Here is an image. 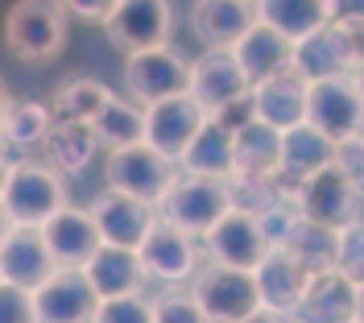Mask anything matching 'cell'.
<instances>
[{
	"label": "cell",
	"instance_id": "33",
	"mask_svg": "<svg viewBox=\"0 0 364 323\" xmlns=\"http://www.w3.org/2000/svg\"><path fill=\"white\" fill-rule=\"evenodd\" d=\"M50 120H54V112L46 104H38V100H13L4 120H0V137L9 145H21V149L25 145H42Z\"/></svg>",
	"mask_w": 364,
	"mask_h": 323
},
{
	"label": "cell",
	"instance_id": "44",
	"mask_svg": "<svg viewBox=\"0 0 364 323\" xmlns=\"http://www.w3.org/2000/svg\"><path fill=\"white\" fill-rule=\"evenodd\" d=\"M352 79H356V92H360V100H364V58L352 67Z\"/></svg>",
	"mask_w": 364,
	"mask_h": 323
},
{
	"label": "cell",
	"instance_id": "3",
	"mask_svg": "<svg viewBox=\"0 0 364 323\" xmlns=\"http://www.w3.org/2000/svg\"><path fill=\"white\" fill-rule=\"evenodd\" d=\"M228 208H232L228 179H211V174H174L166 195L154 203L161 220H170L174 228L191 232V236H203Z\"/></svg>",
	"mask_w": 364,
	"mask_h": 323
},
{
	"label": "cell",
	"instance_id": "25",
	"mask_svg": "<svg viewBox=\"0 0 364 323\" xmlns=\"http://www.w3.org/2000/svg\"><path fill=\"white\" fill-rule=\"evenodd\" d=\"M336 154V141L327 133H318L311 120H298L290 129H282V158H277V174L286 183H298L306 174L323 170Z\"/></svg>",
	"mask_w": 364,
	"mask_h": 323
},
{
	"label": "cell",
	"instance_id": "12",
	"mask_svg": "<svg viewBox=\"0 0 364 323\" xmlns=\"http://www.w3.org/2000/svg\"><path fill=\"white\" fill-rule=\"evenodd\" d=\"M124 83H129V95H133L136 104H154V100L186 92V83H191V63H186L174 46L161 42V46L129 54V63H124Z\"/></svg>",
	"mask_w": 364,
	"mask_h": 323
},
{
	"label": "cell",
	"instance_id": "15",
	"mask_svg": "<svg viewBox=\"0 0 364 323\" xmlns=\"http://www.w3.org/2000/svg\"><path fill=\"white\" fill-rule=\"evenodd\" d=\"M203 108L191 100L186 92L178 95H166V100H154L149 108H145V141L166 154V158H182V149L191 145V137L199 133V125H203Z\"/></svg>",
	"mask_w": 364,
	"mask_h": 323
},
{
	"label": "cell",
	"instance_id": "43",
	"mask_svg": "<svg viewBox=\"0 0 364 323\" xmlns=\"http://www.w3.org/2000/svg\"><path fill=\"white\" fill-rule=\"evenodd\" d=\"M356 323H364V282H356Z\"/></svg>",
	"mask_w": 364,
	"mask_h": 323
},
{
	"label": "cell",
	"instance_id": "9",
	"mask_svg": "<svg viewBox=\"0 0 364 323\" xmlns=\"http://www.w3.org/2000/svg\"><path fill=\"white\" fill-rule=\"evenodd\" d=\"M306 120L331 141L352 137L364 129V100L352 75H327L306 83Z\"/></svg>",
	"mask_w": 364,
	"mask_h": 323
},
{
	"label": "cell",
	"instance_id": "13",
	"mask_svg": "<svg viewBox=\"0 0 364 323\" xmlns=\"http://www.w3.org/2000/svg\"><path fill=\"white\" fill-rule=\"evenodd\" d=\"M207 240V257L211 261H224V265H240V270H252L265 249H269V240H265V232H261V220L245 208H228L211 228L203 232Z\"/></svg>",
	"mask_w": 364,
	"mask_h": 323
},
{
	"label": "cell",
	"instance_id": "19",
	"mask_svg": "<svg viewBox=\"0 0 364 323\" xmlns=\"http://www.w3.org/2000/svg\"><path fill=\"white\" fill-rule=\"evenodd\" d=\"M290 50H294V42L286 38V33H277L273 25L265 21H252L232 46H228V54L236 58V67L245 70V79L252 83H261V79H269V75H277V70L290 67Z\"/></svg>",
	"mask_w": 364,
	"mask_h": 323
},
{
	"label": "cell",
	"instance_id": "2",
	"mask_svg": "<svg viewBox=\"0 0 364 323\" xmlns=\"http://www.w3.org/2000/svg\"><path fill=\"white\" fill-rule=\"evenodd\" d=\"M191 282H195L191 295L199 302L203 319H211V323H249L252 311L261 307L252 270L224 265V261H203Z\"/></svg>",
	"mask_w": 364,
	"mask_h": 323
},
{
	"label": "cell",
	"instance_id": "20",
	"mask_svg": "<svg viewBox=\"0 0 364 323\" xmlns=\"http://www.w3.org/2000/svg\"><path fill=\"white\" fill-rule=\"evenodd\" d=\"M42 236H46V249L54 257V265H83L95 249H100V228L91 220V208H63L54 211L50 220L42 224Z\"/></svg>",
	"mask_w": 364,
	"mask_h": 323
},
{
	"label": "cell",
	"instance_id": "7",
	"mask_svg": "<svg viewBox=\"0 0 364 323\" xmlns=\"http://www.w3.org/2000/svg\"><path fill=\"white\" fill-rule=\"evenodd\" d=\"M136 257H141V265H145V277H158V282H166V286H182V282H191L195 270L203 265L199 240H195L191 232L174 228V224L161 220V216L149 224V232L141 236Z\"/></svg>",
	"mask_w": 364,
	"mask_h": 323
},
{
	"label": "cell",
	"instance_id": "36",
	"mask_svg": "<svg viewBox=\"0 0 364 323\" xmlns=\"http://www.w3.org/2000/svg\"><path fill=\"white\" fill-rule=\"evenodd\" d=\"M154 323H203V311H199L195 295L166 290L154 299Z\"/></svg>",
	"mask_w": 364,
	"mask_h": 323
},
{
	"label": "cell",
	"instance_id": "10",
	"mask_svg": "<svg viewBox=\"0 0 364 323\" xmlns=\"http://www.w3.org/2000/svg\"><path fill=\"white\" fill-rule=\"evenodd\" d=\"M100 295L83 265H54V274L33 286V319L42 323H87L95 319Z\"/></svg>",
	"mask_w": 364,
	"mask_h": 323
},
{
	"label": "cell",
	"instance_id": "45",
	"mask_svg": "<svg viewBox=\"0 0 364 323\" xmlns=\"http://www.w3.org/2000/svg\"><path fill=\"white\" fill-rule=\"evenodd\" d=\"M9 228H13V216H9V211H4V203H0V240H4V236H9Z\"/></svg>",
	"mask_w": 364,
	"mask_h": 323
},
{
	"label": "cell",
	"instance_id": "28",
	"mask_svg": "<svg viewBox=\"0 0 364 323\" xmlns=\"http://www.w3.org/2000/svg\"><path fill=\"white\" fill-rule=\"evenodd\" d=\"M277 158H282V129L265 125L261 116L249 120L240 133H232V162L240 174H277Z\"/></svg>",
	"mask_w": 364,
	"mask_h": 323
},
{
	"label": "cell",
	"instance_id": "38",
	"mask_svg": "<svg viewBox=\"0 0 364 323\" xmlns=\"http://www.w3.org/2000/svg\"><path fill=\"white\" fill-rule=\"evenodd\" d=\"M211 120L224 129V133H240L249 120H257V104H252V88L249 92H240V95H232L228 104H220V108H211Z\"/></svg>",
	"mask_w": 364,
	"mask_h": 323
},
{
	"label": "cell",
	"instance_id": "5",
	"mask_svg": "<svg viewBox=\"0 0 364 323\" xmlns=\"http://www.w3.org/2000/svg\"><path fill=\"white\" fill-rule=\"evenodd\" d=\"M0 203L13 216V224H46L67 203L63 174L46 162H13L4 191H0Z\"/></svg>",
	"mask_w": 364,
	"mask_h": 323
},
{
	"label": "cell",
	"instance_id": "4",
	"mask_svg": "<svg viewBox=\"0 0 364 323\" xmlns=\"http://www.w3.org/2000/svg\"><path fill=\"white\" fill-rule=\"evenodd\" d=\"M364 58V25L327 21L315 33L298 38L290 50V70H298L306 83L327 75H352V67Z\"/></svg>",
	"mask_w": 364,
	"mask_h": 323
},
{
	"label": "cell",
	"instance_id": "34",
	"mask_svg": "<svg viewBox=\"0 0 364 323\" xmlns=\"http://www.w3.org/2000/svg\"><path fill=\"white\" fill-rule=\"evenodd\" d=\"M95 319L100 323H154V299H145L141 290L116 295V299H100Z\"/></svg>",
	"mask_w": 364,
	"mask_h": 323
},
{
	"label": "cell",
	"instance_id": "24",
	"mask_svg": "<svg viewBox=\"0 0 364 323\" xmlns=\"http://www.w3.org/2000/svg\"><path fill=\"white\" fill-rule=\"evenodd\" d=\"M252 104L257 116L273 129H290L298 120H306V79L298 70H277L269 79L252 83Z\"/></svg>",
	"mask_w": 364,
	"mask_h": 323
},
{
	"label": "cell",
	"instance_id": "37",
	"mask_svg": "<svg viewBox=\"0 0 364 323\" xmlns=\"http://www.w3.org/2000/svg\"><path fill=\"white\" fill-rule=\"evenodd\" d=\"M33 319V290L0 277V323H25Z\"/></svg>",
	"mask_w": 364,
	"mask_h": 323
},
{
	"label": "cell",
	"instance_id": "30",
	"mask_svg": "<svg viewBox=\"0 0 364 323\" xmlns=\"http://www.w3.org/2000/svg\"><path fill=\"white\" fill-rule=\"evenodd\" d=\"M290 253L315 274V270H327V265H336V245H340V228H331V224H318V220H306V216H298L290 232H286V240H282Z\"/></svg>",
	"mask_w": 364,
	"mask_h": 323
},
{
	"label": "cell",
	"instance_id": "26",
	"mask_svg": "<svg viewBox=\"0 0 364 323\" xmlns=\"http://www.w3.org/2000/svg\"><path fill=\"white\" fill-rule=\"evenodd\" d=\"M252 21H257L252 0H195L191 9V25L207 42V50H228Z\"/></svg>",
	"mask_w": 364,
	"mask_h": 323
},
{
	"label": "cell",
	"instance_id": "27",
	"mask_svg": "<svg viewBox=\"0 0 364 323\" xmlns=\"http://www.w3.org/2000/svg\"><path fill=\"white\" fill-rule=\"evenodd\" d=\"M182 174H211V179H232L236 162H232V133H224L211 116H203L199 133L182 149Z\"/></svg>",
	"mask_w": 364,
	"mask_h": 323
},
{
	"label": "cell",
	"instance_id": "46",
	"mask_svg": "<svg viewBox=\"0 0 364 323\" xmlns=\"http://www.w3.org/2000/svg\"><path fill=\"white\" fill-rule=\"evenodd\" d=\"M9 104H13V100H9V92H4V83H0V120H4V112H9Z\"/></svg>",
	"mask_w": 364,
	"mask_h": 323
},
{
	"label": "cell",
	"instance_id": "35",
	"mask_svg": "<svg viewBox=\"0 0 364 323\" xmlns=\"http://www.w3.org/2000/svg\"><path fill=\"white\" fill-rule=\"evenodd\" d=\"M336 270H343L352 282H364V220H360V216H356L352 224H343V228H340Z\"/></svg>",
	"mask_w": 364,
	"mask_h": 323
},
{
	"label": "cell",
	"instance_id": "22",
	"mask_svg": "<svg viewBox=\"0 0 364 323\" xmlns=\"http://www.w3.org/2000/svg\"><path fill=\"white\" fill-rule=\"evenodd\" d=\"M83 274H87L100 299H116V295H129V290L145 286V265H141L136 249L112 245V240H100V249L83 261Z\"/></svg>",
	"mask_w": 364,
	"mask_h": 323
},
{
	"label": "cell",
	"instance_id": "17",
	"mask_svg": "<svg viewBox=\"0 0 364 323\" xmlns=\"http://www.w3.org/2000/svg\"><path fill=\"white\" fill-rule=\"evenodd\" d=\"M50 274H54V257L46 249L42 224H13L9 236L0 240V277L33 290Z\"/></svg>",
	"mask_w": 364,
	"mask_h": 323
},
{
	"label": "cell",
	"instance_id": "6",
	"mask_svg": "<svg viewBox=\"0 0 364 323\" xmlns=\"http://www.w3.org/2000/svg\"><path fill=\"white\" fill-rule=\"evenodd\" d=\"M174 158L158 154L149 141H133V145H120V149H108V162H104V183L112 191H124L133 199H145V203H158L166 195V186L174 183Z\"/></svg>",
	"mask_w": 364,
	"mask_h": 323
},
{
	"label": "cell",
	"instance_id": "31",
	"mask_svg": "<svg viewBox=\"0 0 364 323\" xmlns=\"http://www.w3.org/2000/svg\"><path fill=\"white\" fill-rule=\"evenodd\" d=\"M91 129H95L100 145H108V149H120V145L145 141V108L133 104V100L112 95L100 112L91 116Z\"/></svg>",
	"mask_w": 364,
	"mask_h": 323
},
{
	"label": "cell",
	"instance_id": "8",
	"mask_svg": "<svg viewBox=\"0 0 364 323\" xmlns=\"http://www.w3.org/2000/svg\"><path fill=\"white\" fill-rule=\"evenodd\" d=\"M294 186H298L294 191L298 216H306V220L343 228V224H352L360 216V191L336 162H327L323 170L306 174V179H298Z\"/></svg>",
	"mask_w": 364,
	"mask_h": 323
},
{
	"label": "cell",
	"instance_id": "32",
	"mask_svg": "<svg viewBox=\"0 0 364 323\" xmlns=\"http://www.w3.org/2000/svg\"><path fill=\"white\" fill-rule=\"evenodd\" d=\"M112 100V92L100 83V79H67L63 88H54L50 95V112L54 116H67V120H91L104 104Z\"/></svg>",
	"mask_w": 364,
	"mask_h": 323
},
{
	"label": "cell",
	"instance_id": "1",
	"mask_svg": "<svg viewBox=\"0 0 364 323\" xmlns=\"http://www.w3.org/2000/svg\"><path fill=\"white\" fill-rule=\"evenodd\" d=\"M67 9L58 0H17L4 17V46L21 63H50L67 46Z\"/></svg>",
	"mask_w": 364,
	"mask_h": 323
},
{
	"label": "cell",
	"instance_id": "41",
	"mask_svg": "<svg viewBox=\"0 0 364 323\" xmlns=\"http://www.w3.org/2000/svg\"><path fill=\"white\" fill-rule=\"evenodd\" d=\"M323 4H327V21L364 25V0H323Z\"/></svg>",
	"mask_w": 364,
	"mask_h": 323
},
{
	"label": "cell",
	"instance_id": "21",
	"mask_svg": "<svg viewBox=\"0 0 364 323\" xmlns=\"http://www.w3.org/2000/svg\"><path fill=\"white\" fill-rule=\"evenodd\" d=\"M240 92H249V79H245V70L236 67V58H232L228 50H207L199 63H191L186 95H191L203 112L228 104L232 95H240Z\"/></svg>",
	"mask_w": 364,
	"mask_h": 323
},
{
	"label": "cell",
	"instance_id": "23",
	"mask_svg": "<svg viewBox=\"0 0 364 323\" xmlns=\"http://www.w3.org/2000/svg\"><path fill=\"white\" fill-rule=\"evenodd\" d=\"M100 149V137L91 129V120H67V116H54L50 129L42 137V162L54 166L58 174H83Z\"/></svg>",
	"mask_w": 364,
	"mask_h": 323
},
{
	"label": "cell",
	"instance_id": "29",
	"mask_svg": "<svg viewBox=\"0 0 364 323\" xmlns=\"http://www.w3.org/2000/svg\"><path fill=\"white\" fill-rule=\"evenodd\" d=\"M252 9H257V21L273 25L290 42L315 33L318 25H327V4L323 0H252Z\"/></svg>",
	"mask_w": 364,
	"mask_h": 323
},
{
	"label": "cell",
	"instance_id": "39",
	"mask_svg": "<svg viewBox=\"0 0 364 323\" xmlns=\"http://www.w3.org/2000/svg\"><path fill=\"white\" fill-rule=\"evenodd\" d=\"M331 162L340 166L343 174L356 183V191L364 195V129H360V133H352V137L336 141V154H331Z\"/></svg>",
	"mask_w": 364,
	"mask_h": 323
},
{
	"label": "cell",
	"instance_id": "14",
	"mask_svg": "<svg viewBox=\"0 0 364 323\" xmlns=\"http://www.w3.org/2000/svg\"><path fill=\"white\" fill-rule=\"evenodd\" d=\"M252 277H257L261 307L277 311L282 319H294V307H298V299H302V286H306L311 270H306L286 245H269L265 257L252 265Z\"/></svg>",
	"mask_w": 364,
	"mask_h": 323
},
{
	"label": "cell",
	"instance_id": "16",
	"mask_svg": "<svg viewBox=\"0 0 364 323\" xmlns=\"http://www.w3.org/2000/svg\"><path fill=\"white\" fill-rule=\"evenodd\" d=\"M294 319H311V323H352L356 319V282L327 265L315 270L302 286V299L294 307Z\"/></svg>",
	"mask_w": 364,
	"mask_h": 323
},
{
	"label": "cell",
	"instance_id": "42",
	"mask_svg": "<svg viewBox=\"0 0 364 323\" xmlns=\"http://www.w3.org/2000/svg\"><path fill=\"white\" fill-rule=\"evenodd\" d=\"M9 170H13V162H9L4 145H0V191H4V179H9Z\"/></svg>",
	"mask_w": 364,
	"mask_h": 323
},
{
	"label": "cell",
	"instance_id": "40",
	"mask_svg": "<svg viewBox=\"0 0 364 323\" xmlns=\"http://www.w3.org/2000/svg\"><path fill=\"white\" fill-rule=\"evenodd\" d=\"M58 4L67 9L70 17H79V21H104L116 0H58Z\"/></svg>",
	"mask_w": 364,
	"mask_h": 323
},
{
	"label": "cell",
	"instance_id": "18",
	"mask_svg": "<svg viewBox=\"0 0 364 323\" xmlns=\"http://www.w3.org/2000/svg\"><path fill=\"white\" fill-rule=\"evenodd\" d=\"M91 220H95V228H100L104 240L136 249L141 236L149 232V224L158 220V211H154V203L133 199V195H124V191H112V186H108V191L91 203Z\"/></svg>",
	"mask_w": 364,
	"mask_h": 323
},
{
	"label": "cell",
	"instance_id": "11",
	"mask_svg": "<svg viewBox=\"0 0 364 323\" xmlns=\"http://www.w3.org/2000/svg\"><path fill=\"white\" fill-rule=\"evenodd\" d=\"M170 0H116L104 17V33L120 54L161 46L170 38Z\"/></svg>",
	"mask_w": 364,
	"mask_h": 323
}]
</instances>
